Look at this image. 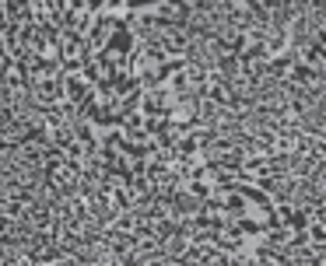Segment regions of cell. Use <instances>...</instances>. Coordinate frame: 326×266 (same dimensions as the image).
I'll return each instance as SVG.
<instances>
[]
</instances>
